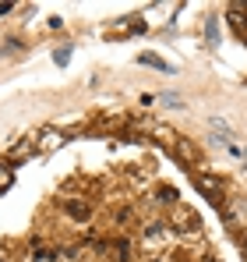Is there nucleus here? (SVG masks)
<instances>
[{
    "label": "nucleus",
    "instance_id": "nucleus-1",
    "mask_svg": "<svg viewBox=\"0 0 247 262\" xmlns=\"http://www.w3.org/2000/svg\"><path fill=\"white\" fill-rule=\"evenodd\" d=\"M173 230L184 237V234H191V237H198L202 234V216L194 213V209H187V206H177L173 209Z\"/></svg>",
    "mask_w": 247,
    "mask_h": 262
},
{
    "label": "nucleus",
    "instance_id": "nucleus-2",
    "mask_svg": "<svg viewBox=\"0 0 247 262\" xmlns=\"http://www.w3.org/2000/svg\"><path fill=\"white\" fill-rule=\"evenodd\" d=\"M169 241H177V234H173L166 223H159V220H156V223H145V230H141V245H145V248L156 252V248H163Z\"/></svg>",
    "mask_w": 247,
    "mask_h": 262
},
{
    "label": "nucleus",
    "instance_id": "nucleus-3",
    "mask_svg": "<svg viewBox=\"0 0 247 262\" xmlns=\"http://www.w3.org/2000/svg\"><path fill=\"white\" fill-rule=\"evenodd\" d=\"M64 213H67L71 223L85 227V223H92V202H88V199H78V195H71V199H64Z\"/></svg>",
    "mask_w": 247,
    "mask_h": 262
},
{
    "label": "nucleus",
    "instance_id": "nucleus-4",
    "mask_svg": "<svg viewBox=\"0 0 247 262\" xmlns=\"http://www.w3.org/2000/svg\"><path fill=\"white\" fill-rule=\"evenodd\" d=\"M198 191L205 195V199L212 202V206H215V209H219V213L226 209V199H223V188H219V181H212V177L198 174Z\"/></svg>",
    "mask_w": 247,
    "mask_h": 262
},
{
    "label": "nucleus",
    "instance_id": "nucleus-5",
    "mask_svg": "<svg viewBox=\"0 0 247 262\" xmlns=\"http://www.w3.org/2000/svg\"><path fill=\"white\" fill-rule=\"evenodd\" d=\"M64 142H67V135L60 128H42L39 135H36V149H39V152H53V149H60Z\"/></svg>",
    "mask_w": 247,
    "mask_h": 262
},
{
    "label": "nucleus",
    "instance_id": "nucleus-6",
    "mask_svg": "<svg viewBox=\"0 0 247 262\" xmlns=\"http://www.w3.org/2000/svg\"><path fill=\"white\" fill-rule=\"evenodd\" d=\"M106 252H110L117 262H127V259H131V252H134V245H131L127 237H110V241H106Z\"/></svg>",
    "mask_w": 247,
    "mask_h": 262
},
{
    "label": "nucleus",
    "instance_id": "nucleus-7",
    "mask_svg": "<svg viewBox=\"0 0 247 262\" xmlns=\"http://www.w3.org/2000/svg\"><path fill=\"white\" fill-rule=\"evenodd\" d=\"M226 21H230V29L240 36V39H247V14L237 7V4H230V11H226Z\"/></svg>",
    "mask_w": 247,
    "mask_h": 262
},
{
    "label": "nucleus",
    "instance_id": "nucleus-8",
    "mask_svg": "<svg viewBox=\"0 0 247 262\" xmlns=\"http://www.w3.org/2000/svg\"><path fill=\"white\" fill-rule=\"evenodd\" d=\"M36 152H39V149H36V138H21V142L11 149V160H14V163H25V160H32Z\"/></svg>",
    "mask_w": 247,
    "mask_h": 262
},
{
    "label": "nucleus",
    "instance_id": "nucleus-9",
    "mask_svg": "<svg viewBox=\"0 0 247 262\" xmlns=\"http://www.w3.org/2000/svg\"><path fill=\"white\" fill-rule=\"evenodd\" d=\"M173 149H177V160L184 156V163H198V145H194L191 138H184V135H180V138L173 142Z\"/></svg>",
    "mask_w": 247,
    "mask_h": 262
},
{
    "label": "nucleus",
    "instance_id": "nucleus-10",
    "mask_svg": "<svg viewBox=\"0 0 247 262\" xmlns=\"http://www.w3.org/2000/svg\"><path fill=\"white\" fill-rule=\"evenodd\" d=\"M138 64H145V68H156V71H166V75L173 71V64H169V60H163L159 53H152V50H145V53H138Z\"/></svg>",
    "mask_w": 247,
    "mask_h": 262
},
{
    "label": "nucleus",
    "instance_id": "nucleus-11",
    "mask_svg": "<svg viewBox=\"0 0 247 262\" xmlns=\"http://www.w3.org/2000/svg\"><path fill=\"white\" fill-rule=\"evenodd\" d=\"M208 128L215 131V138H219V142H226V145L233 142V128H230L223 117H208Z\"/></svg>",
    "mask_w": 247,
    "mask_h": 262
},
{
    "label": "nucleus",
    "instance_id": "nucleus-12",
    "mask_svg": "<svg viewBox=\"0 0 247 262\" xmlns=\"http://www.w3.org/2000/svg\"><path fill=\"white\" fill-rule=\"evenodd\" d=\"M11 184H14V170H7V167L0 163V191H7Z\"/></svg>",
    "mask_w": 247,
    "mask_h": 262
},
{
    "label": "nucleus",
    "instance_id": "nucleus-13",
    "mask_svg": "<svg viewBox=\"0 0 247 262\" xmlns=\"http://www.w3.org/2000/svg\"><path fill=\"white\" fill-rule=\"evenodd\" d=\"M53 60H57V64H67V60H71V46H60V50L53 53Z\"/></svg>",
    "mask_w": 247,
    "mask_h": 262
},
{
    "label": "nucleus",
    "instance_id": "nucleus-14",
    "mask_svg": "<svg viewBox=\"0 0 247 262\" xmlns=\"http://www.w3.org/2000/svg\"><path fill=\"white\" fill-rule=\"evenodd\" d=\"M159 202H177V191L173 188H159Z\"/></svg>",
    "mask_w": 247,
    "mask_h": 262
},
{
    "label": "nucleus",
    "instance_id": "nucleus-15",
    "mask_svg": "<svg viewBox=\"0 0 247 262\" xmlns=\"http://www.w3.org/2000/svg\"><path fill=\"white\" fill-rule=\"evenodd\" d=\"M11 11H14V4H0V18H4V14H11Z\"/></svg>",
    "mask_w": 247,
    "mask_h": 262
},
{
    "label": "nucleus",
    "instance_id": "nucleus-16",
    "mask_svg": "<svg viewBox=\"0 0 247 262\" xmlns=\"http://www.w3.org/2000/svg\"><path fill=\"white\" fill-rule=\"evenodd\" d=\"M240 248H244V259H247V230H244V241H240Z\"/></svg>",
    "mask_w": 247,
    "mask_h": 262
}]
</instances>
